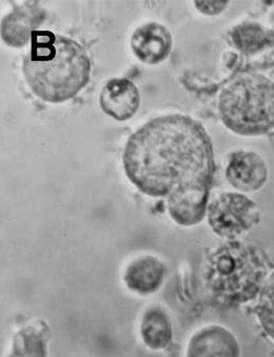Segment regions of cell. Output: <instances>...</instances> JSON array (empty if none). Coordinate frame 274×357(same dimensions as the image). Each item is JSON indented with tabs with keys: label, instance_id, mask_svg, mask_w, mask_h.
<instances>
[{
	"label": "cell",
	"instance_id": "obj_17",
	"mask_svg": "<svg viewBox=\"0 0 274 357\" xmlns=\"http://www.w3.org/2000/svg\"><path fill=\"white\" fill-rule=\"evenodd\" d=\"M228 6V1H195V7L206 15H218Z\"/></svg>",
	"mask_w": 274,
	"mask_h": 357
},
{
	"label": "cell",
	"instance_id": "obj_2",
	"mask_svg": "<svg viewBox=\"0 0 274 357\" xmlns=\"http://www.w3.org/2000/svg\"><path fill=\"white\" fill-rule=\"evenodd\" d=\"M91 61L73 39L50 31H34L24 75L41 100L61 104L77 95L90 80Z\"/></svg>",
	"mask_w": 274,
	"mask_h": 357
},
{
	"label": "cell",
	"instance_id": "obj_8",
	"mask_svg": "<svg viewBox=\"0 0 274 357\" xmlns=\"http://www.w3.org/2000/svg\"><path fill=\"white\" fill-rule=\"evenodd\" d=\"M131 47L142 63L158 65L170 54L172 36L166 26L149 22L136 29L132 35Z\"/></svg>",
	"mask_w": 274,
	"mask_h": 357
},
{
	"label": "cell",
	"instance_id": "obj_7",
	"mask_svg": "<svg viewBox=\"0 0 274 357\" xmlns=\"http://www.w3.org/2000/svg\"><path fill=\"white\" fill-rule=\"evenodd\" d=\"M100 107L117 121L132 119L141 105L139 89L127 78H114L107 82L100 93Z\"/></svg>",
	"mask_w": 274,
	"mask_h": 357
},
{
	"label": "cell",
	"instance_id": "obj_6",
	"mask_svg": "<svg viewBox=\"0 0 274 357\" xmlns=\"http://www.w3.org/2000/svg\"><path fill=\"white\" fill-rule=\"evenodd\" d=\"M209 191L207 185H191L173 192L168 196L171 218L181 226L199 224L207 214Z\"/></svg>",
	"mask_w": 274,
	"mask_h": 357
},
{
	"label": "cell",
	"instance_id": "obj_4",
	"mask_svg": "<svg viewBox=\"0 0 274 357\" xmlns=\"http://www.w3.org/2000/svg\"><path fill=\"white\" fill-rule=\"evenodd\" d=\"M218 108L222 123L234 133H267L274 129V84L257 74H241L220 93Z\"/></svg>",
	"mask_w": 274,
	"mask_h": 357
},
{
	"label": "cell",
	"instance_id": "obj_1",
	"mask_svg": "<svg viewBox=\"0 0 274 357\" xmlns=\"http://www.w3.org/2000/svg\"><path fill=\"white\" fill-rule=\"evenodd\" d=\"M123 170L142 193L168 197L181 188L211 187L213 146L201 123L184 115L152 119L134 132L123 155Z\"/></svg>",
	"mask_w": 274,
	"mask_h": 357
},
{
	"label": "cell",
	"instance_id": "obj_16",
	"mask_svg": "<svg viewBox=\"0 0 274 357\" xmlns=\"http://www.w3.org/2000/svg\"><path fill=\"white\" fill-rule=\"evenodd\" d=\"M14 355H43L45 351V340L43 333L36 328L29 327L20 331L14 340Z\"/></svg>",
	"mask_w": 274,
	"mask_h": 357
},
{
	"label": "cell",
	"instance_id": "obj_11",
	"mask_svg": "<svg viewBox=\"0 0 274 357\" xmlns=\"http://www.w3.org/2000/svg\"><path fill=\"white\" fill-rule=\"evenodd\" d=\"M167 268L160 259L150 255L132 261L125 270L123 280L130 290L141 295L153 294L160 290L166 278Z\"/></svg>",
	"mask_w": 274,
	"mask_h": 357
},
{
	"label": "cell",
	"instance_id": "obj_12",
	"mask_svg": "<svg viewBox=\"0 0 274 357\" xmlns=\"http://www.w3.org/2000/svg\"><path fill=\"white\" fill-rule=\"evenodd\" d=\"M38 8L22 7L3 18L1 24L3 40L10 47H24L32 38L33 28L39 24Z\"/></svg>",
	"mask_w": 274,
	"mask_h": 357
},
{
	"label": "cell",
	"instance_id": "obj_3",
	"mask_svg": "<svg viewBox=\"0 0 274 357\" xmlns=\"http://www.w3.org/2000/svg\"><path fill=\"white\" fill-rule=\"evenodd\" d=\"M267 274L268 266L259 248L240 241H230L214 250L201 268L208 292L227 305H241L255 298Z\"/></svg>",
	"mask_w": 274,
	"mask_h": 357
},
{
	"label": "cell",
	"instance_id": "obj_15",
	"mask_svg": "<svg viewBox=\"0 0 274 357\" xmlns=\"http://www.w3.org/2000/svg\"><path fill=\"white\" fill-rule=\"evenodd\" d=\"M257 314L265 333L274 340V272L261 288Z\"/></svg>",
	"mask_w": 274,
	"mask_h": 357
},
{
	"label": "cell",
	"instance_id": "obj_14",
	"mask_svg": "<svg viewBox=\"0 0 274 357\" xmlns=\"http://www.w3.org/2000/svg\"><path fill=\"white\" fill-rule=\"evenodd\" d=\"M231 39L234 45L245 54H255L274 45L273 33L254 22H246L236 26L232 31Z\"/></svg>",
	"mask_w": 274,
	"mask_h": 357
},
{
	"label": "cell",
	"instance_id": "obj_9",
	"mask_svg": "<svg viewBox=\"0 0 274 357\" xmlns=\"http://www.w3.org/2000/svg\"><path fill=\"white\" fill-rule=\"evenodd\" d=\"M268 169L263 158L254 152L240 151L232 154L226 169V178L240 191L253 192L267 181Z\"/></svg>",
	"mask_w": 274,
	"mask_h": 357
},
{
	"label": "cell",
	"instance_id": "obj_10",
	"mask_svg": "<svg viewBox=\"0 0 274 357\" xmlns=\"http://www.w3.org/2000/svg\"><path fill=\"white\" fill-rule=\"evenodd\" d=\"M240 344L236 336L220 326H207L195 332L189 342L188 356H238Z\"/></svg>",
	"mask_w": 274,
	"mask_h": 357
},
{
	"label": "cell",
	"instance_id": "obj_5",
	"mask_svg": "<svg viewBox=\"0 0 274 357\" xmlns=\"http://www.w3.org/2000/svg\"><path fill=\"white\" fill-rule=\"evenodd\" d=\"M212 230L224 238L234 239L259 222V211L252 200L238 193H222L207 210Z\"/></svg>",
	"mask_w": 274,
	"mask_h": 357
},
{
	"label": "cell",
	"instance_id": "obj_13",
	"mask_svg": "<svg viewBox=\"0 0 274 357\" xmlns=\"http://www.w3.org/2000/svg\"><path fill=\"white\" fill-rule=\"evenodd\" d=\"M141 335L146 346L151 350H162L169 346L173 338V328L164 309L153 307L144 314Z\"/></svg>",
	"mask_w": 274,
	"mask_h": 357
}]
</instances>
